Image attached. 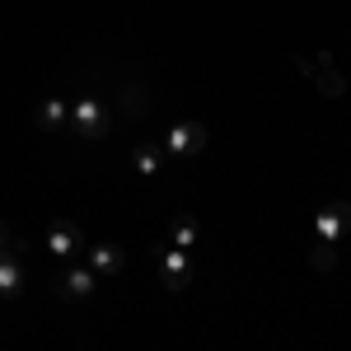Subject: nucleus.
Returning <instances> with one entry per match:
<instances>
[{"mask_svg":"<svg viewBox=\"0 0 351 351\" xmlns=\"http://www.w3.org/2000/svg\"><path fill=\"white\" fill-rule=\"evenodd\" d=\"M169 243L183 248V253H192V248L202 243V220L197 216H178L173 225H169Z\"/></svg>","mask_w":351,"mask_h":351,"instance_id":"nucleus-11","label":"nucleus"},{"mask_svg":"<svg viewBox=\"0 0 351 351\" xmlns=\"http://www.w3.org/2000/svg\"><path fill=\"white\" fill-rule=\"evenodd\" d=\"M94 291H99V276L84 267V263H75V267H66L56 276V295L61 300H89Z\"/></svg>","mask_w":351,"mask_h":351,"instance_id":"nucleus-8","label":"nucleus"},{"mask_svg":"<svg viewBox=\"0 0 351 351\" xmlns=\"http://www.w3.org/2000/svg\"><path fill=\"white\" fill-rule=\"evenodd\" d=\"M112 127V112L104 99H94V94H84L71 104V132L80 136V141H99V136H108Z\"/></svg>","mask_w":351,"mask_h":351,"instance_id":"nucleus-1","label":"nucleus"},{"mask_svg":"<svg viewBox=\"0 0 351 351\" xmlns=\"http://www.w3.org/2000/svg\"><path fill=\"white\" fill-rule=\"evenodd\" d=\"M206 141H211V132H206L202 122H173V127L160 136V145L169 150V160H173V164L202 155V150H206Z\"/></svg>","mask_w":351,"mask_h":351,"instance_id":"nucleus-2","label":"nucleus"},{"mask_svg":"<svg viewBox=\"0 0 351 351\" xmlns=\"http://www.w3.org/2000/svg\"><path fill=\"white\" fill-rule=\"evenodd\" d=\"M314 80H319V89H324L328 99H332V94H347V80H342V71H337V66H324Z\"/></svg>","mask_w":351,"mask_h":351,"instance_id":"nucleus-12","label":"nucleus"},{"mask_svg":"<svg viewBox=\"0 0 351 351\" xmlns=\"http://www.w3.org/2000/svg\"><path fill=\"white\" fill-rule=\"evenodd\" d=\"M169 150H164L160 141H141L132 150V169L141 173V178H160V173H169Z\"/></svg>","mask_w":351,"mask_h":351,"instance_id":"nucleus-9","label":"nucleus"},{"mask_svg":"<svg viewBox=\"0 0 351 351\" xmlns=\"http://www.w3.org/2000/svg\"><path fill=\"white\" fill-rule=\"evenodd\" d=\"M122 112H127V117H141V112H145V89H141V84H127V94H122Z\"/></svg>","mask_w":351,"mask_h":351,"instance_id":"nucleus-13","label":"nucleus"},{"mask_svg":"<svg viewBox=\"0 0 351 351\" xmlns=\"http://www.w3.org/2000/svg\"><path fill=\"white\" fill-rule=\"evenodd\" d=\"M10 243H14V230H10V225H5V220H0V253H5V248H10Z\"/></svg>","mask_w":351,"mask_h":351,"instance_id":"nucleus-15","label":"nucleus"},{"mask_svg":"<svg viewBox=\"0 0 351 351\" xmlns=\"http://www.w3.org/2000/svg\"><path fill=\"white\" fill-rule=\"evenodd\" d=\"M155 267H160V286L164 291H188L192 286V253H183V248L164 243L160 253H155Z\"/></svg>","mask_w":351,"mask_h":351,"instance_id":"nucleus-4","label":"nucleus"},{"mask_svg":"<svg viewBox=\"0 0 351 351\" xmlns=\"http://www.w3.org/2000/svg\"><path fill=\"white\" fill-rule=\"evenodd\" d=\"M28 291V263H24V243L14 239L0 253V300H14Z\"/></svg>","mask_w":351,"mask_h":351,"instance_id":"nucleus-5","label":"nucleus"},{"mask_svg":"<svg viewBox=\"0 0 351 351\" xmlns=\"http://www.w3.org/2000/svg\"><path fill=\"white\" fill-rule=\"evenodd\" d=\"M351 230V202H328L324 211L314 216V230H309V243H337Z\"/></svg>","mask_w":351,"mask_h":351,"instance_id":"nucleus-6","label":"nucleus"},{"mask_svg":"<svg viewBox=\"0 0 351 351\" xmlns=\"http://www.w3.org/2000/svg\"><path fill=\"white\" fill-rule=\"evenodd\" d=\"M332 248H337V243H309V263H314V271L332 267Z\"/></svg>","mask_w":351,"mask_h":351,"instance_id":"nucleus-14","label":"nucleus"},{"mask_svg":"<svg viewBox=\"0 0 351 351\" xmlns=\"http://www.w3.org/2000/svg\"><path fill=\"white\" fill-rule=\"evenodd\" d=\"M43 248L52 253L56 263H71V258L84 253V230L75 225V220H52L47 234H43Z\"/></svg>","mask_w":351,"mask_h":351,"instance_id":"nucleus-3","label":"nucleus"},{"mask_svg":"<svg viewBox=\"0 0 351 351\" xmlns=\"http://www.w3.org/2000/svg\"><path fill=\"white\" fill-rule=\"evenodd\" d=\"M33 122H38V132H47V136L71 132V104L52 94V99H43V104L33 108Z\"/></svg>","mask_w":351,"mask_h":351,"instance_id":"nucleus-10","label":"nucleus"},{"mask_svg":"<svg viewBox=\"0 0 351 351\" xmlns=\"http://www.w3.org/2000/svg\"><path fill=\"white\" fill-rule=\"evenodd\" d=\"M80 263L94 276H117V271L127 267V253H122V243H94V248H84Z\"/></svg>","mask_w":351,"mask_h":351,"instance_id":"nucleus-7","label":"nucleus"}]
</instances>
